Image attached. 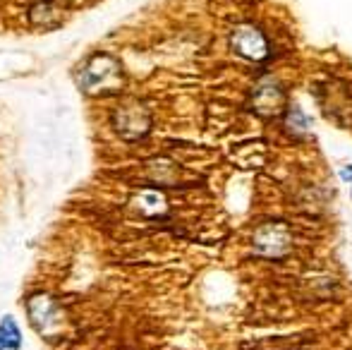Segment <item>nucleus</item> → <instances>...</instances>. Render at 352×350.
<instances>
[{
    "mask_svg": "<svg viewBox=\"0 0 352 350\" xmlns=\"http://www.w3.org/2000/svg\"><path fill=\"white\" fill-rule=\"evenodd\" d=\"M343 180H352V168H345L343 171Z\"/></svg>",
    "mask_w": 352,
    "mask_h": 350,
    "instance_id": "nucleus-7",
    "label": "nucleus"
},
{
    "mask_svg": "<svg viewBox=\"0 0 352 350\" xmlns=\"http://www.w3.org/2000/svg\"><path fill=\"white\" fill-rule=\"evenodd\" d=\"M77 85L89 96L113 94L122 87V67L111 56H94L77 70Z\"/></svg>",
    "mask_w": 352,
    "mask_h": 350,
    "instance_id": "nucleus-1",
    "label": "nucleus"
},
{
    "mask_svg": "<svg viewBox=\"0 0 352 350\" xmlns=\"http://www.w3.org/2000/svg\"><path fill=\"white\" fill-rule=\"evenodd\" d=\"M252 108L261 118H276L285 111V91L276 77H264L252 91Z\"/></svg>",
    "mask_w": 352,
    "mask_h": 350,
    "instance_id": "nucleus-4",
    "label": "nucleus"
},
{
    "mask_svg": "<svg viewBox=\"0 0 352 350\" xmlns=\"http://www.w3.org/2000/svg\"><path fill=\"white\" fill-rule=\"evenodd\" d=\"M22 346V333L12 317H5L0 324V350H19Z\"/></svg>",
    "mask_w": 352,
    "mask_h": 350,
    "instance_id": "nucleus-6",
    "label": "nucleus"
},
{
    "mask_svg": "<svg viewBox=\"0 0 352 350\" xmlns=\"http://www.w3.org/2000/svg\"><path fill=\"white\" fill-rule=\"evenodd\" d=\"M290 248V233L285 226L269 223L254 233V250L264 257H283Z\"/></svg>",
    "mask_w": 352,
    "mask_h": 350,
    "instance_id": "nucleus-5",
    "label": "nucleus"
},
{
    "mask_svg": "<svg viewBox=\"0 0 352 350\" xmlns=\"http://www.w3.org/2000/svg\"><path fill=\"white\" fill-rule=\"evenodd\" d=\"M113 127L122 140H142L148 130H151V116H148L146 106L140 101H125L116 108L113 113Z\"/></svg>",
    "mask_w": 352,
    "mask_h": 350,
    "instance_id": "nucleus-2",
    "label": "nucleus"
},
{
    "mask_svg": "<svg viewBox=\"0 0 352 350\" xmlns=\"http://www.w3.org/2000/svg\"><path fill=\"white\" fill-rule=\"evenodd\" d=\"M230 46L240 58L250 63H264L269 58V41L254 24H240L230 34Z\"/></svg>",
    "mask_w": 352,
    "mask_h": 350,
    "instance_id": "nucleus-3",
    "label": "nucleus"
}]
</instances>
